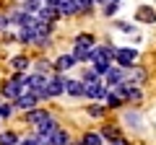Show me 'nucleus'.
Wrapping results in <instances>:
<instances>
[{
	"instance_id": "1a4fd4ad",
	"label": "nucleus",
	"mask_w": 156,
	"mask_h": 145,
	"mask_svg": "<svg viewBox=\"0 0 156 145\" xmlns=\"http://www.w3.org/2000/svg\"><path fill=\"white\" fill-rule=\"evenodd\" d=\"M73 65H76V57H73V55H62V57H57V62H55V67H57L60 72L70 70Z\"/></svg>"
},
{
	"instance_id": "2eb2a0df",
	"label": "nucleus",
	"mask_w": 156,
	"mask_h": 145,
	"mask_svg": "<svg viewBox=\"0 0 156 145\" xmlns=\"http://www.w3.org/2000/svg\"><path fill=\"white\" fill-rule=\"evenodd\" d=\"M0 145H18V137L13 132H0Z\"/></svg>"
},
{
	"instance_id": "c756f323",
	"label": "nucleus",
	"mask_w": 156,
	"mask_h": 145,
	"mask_svg": "<svg viewBox=\"0 0 156 145\" xmlns=\"http://www.w3.org/2000/svg\"><path fill=\"white\" fill-rule=\"evenodd\" d=\"M91 3H107V0H91Z\"/></svg>"
},
{
	"instance_id": "9d476101",
	"label": "nucleus",
	"mask_w": 156,
	"mask_h": 145,
	"mask_svg": "<svg viewBox=\"0 0 156 145\" xmlns=\"http://www.w3.org/2000/svg\"><path fill=\"white\" fill-rule=\"evenodd\" d=\"M83 96H91V99H104V96H107V86H99V83L86 86V93H83Z\"/></svg>"
},
{
	"instance_id": "a211bd4d",
	"label": "nucleus",
	"mask_w": 156,
	"mask_h": 145,
	"mask_svg": "<svg viewBox=\"0 0 156 145\" xmlns=\"http://www.w3.org/2000/svg\"><path fill=\"white\" fill-rule=\"evenodd\" d=\"M96 80H99V75H96L94 70H89V72H86V75H83V86H94Z\"/></svg>"
},
{
	"instance_id": "dca6fc26",
	"label": "nucleus",
	"mask_w": 156,
	"mask_h": 145,
	"mask_svg": "<svg viewBox=\"0 0 156 145\" xmlns=\"http://www.w3.org/2000/svg\"><path fill=\"white\" fill-rule=\"evenodd\" d=\"M138 18H140V21H156V13L151 11V8H140V11H138Z\"/></svg>"
},
{
	"instance_id": "6e6552de",
	"label": "nucleus",
	"mask_w": 156,
	"mask_h": 145,
	"mask_svg": "<svg viewBox=\"0 0 156 145\" xmlns=\"http://www.w3.org/2000/svg\"><path fill=\"white\" fill-rule=\"evenodd\" d=\"M47 117H50V114H47L44 109H29V114H26V122H31V124H39V122H44Z\"/></svg>"
},
{
	"instance_id": "bb28decb",
	"label": "nucleus",
	"mask_w": 156,
	"mask_h": 145,
	"mask_svg": "<svg viewBox=\"0 0 156 145\" xmlns=\"http://www.w3.org/2000/svg\"><path fill=\"white\" fill-rule=\"evenodd\" d=\"M104 137H109V140H115V137H117V132H115V130H109V127H107V130H104Z\"/></svg>"
},
{
	"instance_id": "423d86ee",
	"label": "nucleus",
	"mask_w": 156,
	"mask_h": 145,
	"mask_svg": "<svg viewBox=\"0 0 156 145\" xmlns=\"http://www.w3.org/2000/svg\"><path fill=\"white\" fill-rule=\"evenodd\" d=\"M55 130H57V122H55L52 117H47L44 122H39V124H37V137H50Z\"/></svg>"
},
{
	"instance_id": "412c9836",
	"label": "nucleus",
	"mask_w": 156,
	"mask_h": 145,
	"mask_svg": "<svg viewBox=\"0 0 156 145\" xmlns=\"http://www.w3.org/2000/svg\"><path fill=\"white\" fill-rule=\"evenodd\" d=\"M115 11H117V0H107V5H104V16H112Z\"/></svg>"
},
{
	"instance_id": "9b49d317",
	"label": "nucleus",
	"mask_w": 156,
	"mask_h": 145,
	"mask_svg": "<svg viewBox=\"0 0 156 145\" xmlns=\"http://www.w3.org/2000/svg\"><path fill=\"white\" fill-rule=\"evenodd\" d=\"M65 91H68L70 96H83V93H86V86L78 83V80H65Z\"/></svg>"
},
{
	"instance_id": "39448f33",
	"label": "nucleus",
	"mask_w": 156,
	"mask_h": 145,
	"mask_svg": "<svg viewBox=\"0 0 156 145\" xmlns=\"http://www.w3.org/2000/svg\"><path fill=\"white\" fill-rule=\"evenodd\" d=\"M65 80L68 78H62V75L50 78V80H47V93H50V96H60L62 91H65Z\"/></svg>"
},
{
	"instance_id": "f3484780",
	"label": "nucleus",
	"mask_w": 156,
	"mask_h": 145,
	"mask_svg": "<svg viewBox=\"0 0 156 145\" xmlns=\"http://www.w3.org/2000/svg\"><path fill=\"white\" fill-rule=\"evenodd\" d=\"M83 145H101V135H96V132H89L83 137Z\"/></svg>"
},
{
	"instance_id": "393cba45",
	"label": "nucleus",
	"mask_w": 156,
	"mask_h": 145,
	"mask_svg": "<svg viewBox=\"0 0 156 145\" xmlns=\"http://www.w3.org/2000/svg\"><path fill=\"white\" fill-rule=\"evenodd\" d=\"M101 112H104L101 106H91V109H89V114H91V117H101Z\"/></svg>"
},
{
	"instance_id": "20e7f679",
	"label": "nucleus",
	"mask_w": 156,
	"mask_h": 145,
	"mask_svg": "<svg viewBox=\"0 0 156 145\" xmlns=\"http://www.w3.org/2000/svg\"><path fill=\"white\" fill-rule=\"evenodd\" d=\"M112 55H115V49H109V47H94L91 49V62H109Z\"/></svg>"
},
{
	"instance_id": "f03ea898",
	"label": "nucleus",
	"mask_w": 156,
	"mask_h": 145,
	"mask_svg": "<svg viewBox=\"0 0 156 145\" xmlns=\"http://www.w3.org/2000/svg\"><path fill=\"white\" fill-rule=\"evenodd\" d=\"M13 101H16L18 109H23V112H26V109H34V106H37V101H39V99L31 93V91H23V93H18Z\"/></svg>"
},
{
	"instance_id": "7ed1b4c3",
	"label": "nucleus",
	"mask_w": 156,
	"mask_h": 145,
	"mask_svg": "<svg viewBox=\"0 0 156 145\" xmlns=\"http://www.w3.org/2000/svg\"><path fill=\"white\" fill-rule=\"evenodd\" d=\"M112 57H115L122 67H130L135 62V57H138V52H135V49H115V55H112Z\"/></svg>"
},
{
	"instance_id": "f257e3e1",
	"label": "nucleus",
	"mask_w": 156,
	"mask_h": 145,
	"mask_svg": "<svg viewBox=\"0 0 156 145\" xmlns=\"http://www.w3.org/2000/svg\"><path fill=\"white\" fill-rule=\"evenodd\" d=\"M23 91H26V86L18 83L16 78H8L5 83H3V96H5V99H16V96L23 93Z\"/></svg>"
},
{
	"instance_id": "a878e982",
	"label": "nucleus",
	"mask_w": 156,
	"mask_h": 145,
	"mask_svg": "<svg viewBox=\"0 0 156 145\" xmlns=\"http://www.w3.org/2000/svg\"><path fill=\"white\" fill-rule=\"evenodd\" d=\"M8 23H11V21H8V16H0V31H3V29H8Z\"/></svg>"
},
{
	"instance_id": "b1692460",
	"label": "nucleus",
	"mask_w": 156,
	"mask_h": 145,
	"mask_svg": "<svg viewBox=\"0 0 156 145\" xmlns=\"http://www.w3.org/2000/svg\"><path fill=\"white\" fill-rule=\"evenodd\" d=\"M104 99L109 101V106H120V96H109V93H107Z\"/></svg>"
},
{
	"instance_id": "4468645a",
	"label": "nucleus",
	"mask_w": 156,
	"mask_h": 145,
	"mask_svg": "<svg viewBox=\"0 0 156 145\" xmlns=\"http://www.w3.org/2000/svg\"><path fill=\"white\" fill-rule=\"evenodd\" d=\"M11 65L16 67L18 72H23V70H26V67H29V60H26V57H23V55H18V57H13V60H11Z\"/></svg>"
},
{
	"instance_id": "5701e85b",
	"label": "nucleus",
	"mask_w": 156,
	"mask_h": 145,
	"mask_svg": "<svg viewBox=\"0 0 156 145\" xmlns=\"http://www.w3.org/2000/svg\"><path fill=\"white\" fill-rule=\"evenodd\" d=\"M76 44H94V39H91V36H89V34H81V36H78V39H76Z\"/></svg>"
},
{
	"instance_id": "7c9ffc66",
	"label": "nucleus",
	"mask_w": 156,
	"mask_h": 145,
	"mask_svg": "<svg viewBox=\"0 0 156 145\" xmlns=\"http://www.w3.org/2000/svg\"><path fill=\"white\" fill-rule=\"evenodd\" d=\"M78 145H83V143H78Z\"/></svg>"
},
{
	"instance_id": "ddd939ff",
	"label": "nucleus",
	"mask_w": 156,
	"mask_h": 145,
	"mask_svg": "<svg viewBox=\"0 0 156 145\" xmlns=\"http://www.w3.org/2000/svg\"><path fill=\"white\" fill-rule=\"evenodd\" d=\"M42 5H44L42 0H26V3H23V11H26V13H39Z\"/></svg>"
},
{
	"instance_id": "cd10ccee",
	"label": "nucleus",
	"mask_w": 156,
	"mask_h": 145,
	"mask_svg": "<svg viewBox=\"0 0 156 145\" xmlns=\"http://www.w3.org/2000/svg\"><path fill=\"white\" fill-rule=\"evenodd\" d=\"M47 67H50L47 62H37V70H39V72H47Z\"/></svg>"
},
{
	"instance_id": "f8f14e48",
	"label": "nucleus",
	"mask_w": 156,
	"mask_h": 145,
	"mask_svg": "<svg viewBox=\"0 0 156 145\" xmlns=\"http://www.w3.org/2000/svg\"><path fill=\"white\" fill-rule=\"evenodd\" d=\"M73 57H76V60H89V57H91V47L89 44H76Z\"/></svg>"
},
{
	"instance_id": "c85d7f7f",
	"label": "nucleus",
	"mask_w": 156,
	"mask_h": 145,
	"mask_svg": "<svg viewBox=\"0 0 156 145\" xmlns=\"http://www.w3.org/2000/svg\"><path fill=\"white\" fill-rule=\"evenodd\" d=\"M112 145H128V143H125V140H120V137H115V140H112Z\"/></svg>"
},
{
	"instance_id": "4be33fe9",
	"label": "nucleus",
	"mask_w": 156,
	"mask_h": 145,
	"mask_svg": "<svg viewBox=\"0 0 156 145\" xmlns=\"http://www.w3.org/2000/svg\"><path fill=\"white\" fill-rule=\"evenodd\" d=\"M109 70V62H94V72L96 75H101V72Z\"/></svg>"
},
{
	"instance_id": "aec40b11",
	"label": "nucleus",
	"mask_w": 156,
	"mask_h": 145,
	"mask_svg": "<svg viewBox=\"0 0 156 145\" xmlns=\"http://www.w3.org/2000/svg\"><path fill=\"white\" fill-rule=\"evenodd\" d=\"M11 112H13V106L11 104H8V101H5V104H0V119H3V117H11Z\"/></svg>"
},
{
	"instance_id": "0eeeda50",
	"label": "nucleus",
	"mask_w": 156,
	"mask_h": 145,
	"mask_svg": "<svg viewBox=\"0 0 156 145\" xmlns=\"http://www.w3.org/2000/svg\"><path fill=\"white\" fill-rule=\"evenodd\" d=\"M122 78H125V72L120 70V67H109L107 70V86H117V83H122Z\"/></svg>"
},
{
	"instance_id": "6ab92c4d",
	"label": "nucleus",
	"mask_w": 156,
	"mask_h": 145,
	"mask_svg": "<svg viewBox=\"0 0 156 145\" xmlns=\"http://www.w3.org/2000/svg\"><path fill=\"white\" fill-rule=\"evenodd\" d=\"M18 145H42V140H39L37 135H31V137H23V140H18Z\"/></svg>"
},
{
	"instance_id": "2f4dec72",
	"label": "nucleus",
	"mask_w": 156,
	"mask_h": 145,
	"mask_svg": "<svg viewBox=\"0 0 156 145\" xmlns=\"http://www.w3.org/2000/svg\"><path fill=\"white\" fill-rule=\"evenodd\" d=\"M42 3H44V0H42Z\"/></svg>"
}]
</instances>
